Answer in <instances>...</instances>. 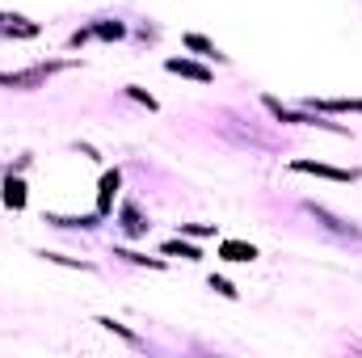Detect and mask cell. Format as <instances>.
<instances>
[{"label":"cell","instance_id":"obj_1","mask_svg":"<svg viewBox=\"0 0 362 358\" xmlns=\"http://www.w3.org/2000/svg\"><path fill=\"white\" fill-rule=\"evenodd\" d=\"M64 64H38V68H30V72H0V84H9V89H34V84H42L51 72H60Z\"/></svg>","mask_w":362,"mask_h":358},{"label":"cell","instance_id":"obj_2","mask_svg":"<svg viewBox=\"0 0 362 358\" xmlns=\"http://www.w3.org/2000/svg\"><path fill=\"white\" fill-rule=\"evenodd\" d=\"M266 106L274 110V118H278V123H299V127H325V131H337V135H341V127H337V123H320V118H307V114H291V110H282V101H274V97H266Z\"/></svg>","mask_w":362,"mask_h":358},{"label":"cell","instance_id":"obj_3","mask_svg":"<svg viewBox=\"0 0 362 358\" xmlns=\"http://www.w3.org/2000/svg\"><path fill=\"white\" fill-rule=\"evenodd\" d=\"M0 34H13V38H34V34H38V21L17 17V13H0Z\"/></svg>","mask_w":362,"mask_h":358},{"label":"cell","instance_id":"obj_4","mask_svg":"<svg viewBox=\"0 0 362 358\" xmlns=\"http://www.w3.org/2000/svg\"><path fill=\"white\" fill-rule=\"evenodd\" d=\"M295 173H316V177H329V181H354L350 169H333V165H320V161H295Z\"/></svg>","mask_w":362,"mask_h":358},{"label":"cell","instance_id":"obj_5","mask_svg":"<svg viewBox=\"0 0 362 358\" xmlns=\"http://www.w3.org/2000/svg\"><path fill=\"white\" fill-rule=\"evenodd\" d=\"M118 186H123L118 169H114V173H106V177H101V186H97V215H106V211L114 207V194H118Z\"/></svg>","mask_w":362,"mask_h":358},{"label":"cell","instance_id":"obj_6","mask_svg":"<svg viewBox=\"0 0 362 358\" xmlns=\"http://www.w3.org/2000/svg\"><path fill=\"white\" fill-rule=\"evenodd\" d=\"M219 258H228V262H253L257 249L244 244V240H224V244H219Z\"/></svg>","mask_w":362,"mask_h":358},{"label":"cell","instance_id":"obj_7","mask_svg":"<svg viewBox=\"0 0 362 358\" xmlns=\"http://www.w3.org/2000/svg\"><path fill=\"white\" fill-rule=\"evenodd\" d=\"M169 72H177V76H190V80H211V72L206 68H198V64H190V60H169Z\"/></svg>","mask_w":362,"mask_h":358},{"label":"cell","instance_id":"obj_8","mask_svg":"<svg viewBox=\"0 0 362 358\" xmlns=\"http://www.w3.org/2000/svg\"><path fill=\"white\" fill-rule=\"evenodd\" d=\"M5 207H13V211H21V207H26V186H21L17 177H9V181H5Z\"/></svg>","mask_w":362,"mask_h":358},{"label":"cell","instance_id":"obj_9","mask_svg":"<svg viewBox=\"0 0 362 358\" xmlns=\"http://www.w3.org/2000/svg\"><path fill=\"white\" fill-rule=\"evenodd\" d=\"M165 253H169V258H190V262H198V258H202L198 249H190V244H181V240H169V244H165Z\"/></svg>","mask_w":362,"mask_h":358},{"label":"cell","instance_id":"obj_10","mask_svg":"<svg viewBox=\"0 0 362 358\" xmlns=\"http://www.w3.org/2000/svg\"><path fill=\"white\" fill-rule=\"evenodd\" d=\"M123 232L143 236V220H139V211H135V207H127V211H123Z\"/></svg>","mask_w":362,"mask_h":358},{"label":"cell","instance_id":"obj_11","mask_svg":"<svg viewBox=\"0 0 362 358\" xmlns=\"http://www.w3.org/2000/svg\"><path fill=\"white\" fill-rule=\"evenodd\" d=\"M320 110H358L362 114V101H316Z\"/></svg>","mask_w":362,"mask_h":358},{"label":"cell","instance_id":"obj_12","mask_svg":"<svg viewBox=\"0 0 362 358\" xmlns=\"http://www.w3.org/2000/svg\"><path fill=\"white\" fill-rule=\"evenodd\" d=\"M93 34H97V38H123V26H118V21H101Z\"/></svg>","mask_w":362,"mask_h":358},{"label":"cell","instance_id":"obj_13","mask_svg":"<svg viewBox=\"0 0 362 358\" xmlns=\"http://www.w3.org/2000/svg\"><path fill=\"white\" fill-rule=\"evenodd\" d=\"M211 291H219L224 299H236V295H240V291H236V287H232L228 278H211Z\"/></svg>","mask_w":362,"mask_h":358},{"label":"cell","instance_id":"obj_14","mask_svg":"<svg viewBox=\"0 0 362 358\" xmlns=\"http://www.w3.org/2000/svg\"><path fill=\"white\" fill-rule=\"evenodd\" d=\"M185 46H194V51H206V55H215V46L206 42V38H198V34H185Z\"/></svg>","mask_w":362,"mask_h":358},{"label":"cell","instance_id":"obj_15","mask_svg":"<svg viewBox=\"0 0 362 358\" xmlns=\"http://www.w3.org/2000/svg\"><path fill=\"white\" fill-rule=\"evenodd\" d=\"M127 93H131V97H135V101H143V106H147V110H156V101H152V97H147V93H143V89H127Z\"/></svg>","mask_w":362,"mask_h":358}]
</instances>
